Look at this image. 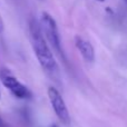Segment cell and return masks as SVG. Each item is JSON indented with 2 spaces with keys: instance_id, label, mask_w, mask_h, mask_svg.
<instances>
[{
  "instance_id": "10",
  "label": "cell",
  "mask_w": 127,
  "mask_h": 127,
  "mask_svg": "<svg viewBox=\"0 0 127 127\" xmlns=\"http://www.w3.org/2000/svg\"><path fill=\"white\" fill-rule=\"evenodd\" d=\"M125 1H126V2H127V0H125Z\"/></svg>"
},
{
  "instance_id": "7",
  "label": "cell",
  "mask_w": 127,
  "mask_h": 127,
  "mask_svg": "<svg viewBox=\"0 0 127 127\" xmlns=\"http://www.w3.org/2000/svg\"><path fill=\"white\" fill-rule=\"evenodd\" d=\"M0 127H8L7 126V124L4 123V121L1 118V116H0Z\"/></svg>"
},
{
  "instance_id": "9",
  "label": "cell",
  "mask_w": 127,
  "mask_h": 127,
  "mask_svg": "<svg viewBox=\"0 0 127 127\" xmlns=\"http://www.w3.org/2000/svg\"><path fill=\"white\" fill-rule=\"evenodd\" d=\"M51 127H57V126H56V125H54V126H51Z\"/></svg>"
},
{
  "instance_id": "2",
  "label": "cell",
  "mask_w": 127,
  "mask_h": 127,
  "mask_svg": "<svg viewBox=\"0 0 127 127\" xmlns=\"http://www.w3.org/2000/svg\"><path fill=\"white\" fill-rule=\"evenodd\" d=\"M39 24H40L42 33H44L47 42H48L51 46V48L55 50V53L58 55V57L65 62L66 60L65 51H64L63 45H62V39H60L59 31H58V27H57V24H56L55 19L51 17V15H49L48 12L44 11V12L41 13Z\"/></svg>"
},
{
  "instance_id": "1",
  "label": "cell",
  "mask_w": 127,
  "mask_h": 127,
  "mask_svg": "<svg viewBox=\"0 0 127 127\" xmlns=\"http://www.w3.org/2000/svg\"><path fill=\"white\" fill-rule=\"evenodd\" d=\"M29 33H30L31 46L38 63L49 77H51L53 79H58L59 78L58 64L42 33L39 21L35 18H31L29 20Z\"/></svg>"
},
{
  "instance_id": "11",
  "label": "cell",
  "mask_w": 127,
  "mask_h": 127,
  "mask_svg": "<svg viewBox=\"0 0 127 127\" xmlns=\"http://www.w3.org/2000/svg\"><path fill=\"white\" fill-rule=\"evenodd\" d=\"M0 97H1V95H0Z\"/></svg>"
},
{
  "instance_id": "3",
  "label": "cell",
  "mask_w": 127,
  "mask_h": 127,
  "mask_svg": "<svg viewBox=\"0 0 127 127\" xmlns=\"http://www.w3.org/2000/svg\"><path fill=\"white\" fill-rule=\"evenodd\" d=\"M0 77H1L2 84L4 87H7L16 97L20 99H29L31 98V92L24 85L21 84L11 72L7 69H2L0 72Z\"/></svg>"
},
{
  "instance_id": "4",
  "label": "cell",
  "mask_w": 127,
  "mask_h": 127,
  "mask_svg": "<svg viewBox=\"0 0 127 127\" xmlns=\"http://www.w3.org/2000/svg\"><path fill=\"white\" fill-rule=\"evenodd\" d=\"M48 97L50 104L54 108L55 114L58 116V118L63 122L64 124H69L70 123V115L68 112V108L65 104L62 94L56 89L55 87H49L48 88Z\"/></svg>"
},
{
  "instance_id": "5",
  "label": "cell",
  "mask_w": 127,
  "mask_h": 127,
  "mask_svg": "<svg viewBox=\"0 0 127 127\" xmlns=\"http://www.w3.org/2000/svg\"><path fill=\"white\" fill-rule=\"evenodd\" d=\"M75 45H76L78 51L80 53L81 57L87 63H94L95 62V49L93 45L88 40L81 38L80 36L75 37Z\"/></svg>"
},
{
  "instance_id": "6",
  "label": "cell",
  "mask_w": 127,
  "mask_h": 127,
  "mask_svg": "<svg viewBox=\"0 0 127 127\" xmlns=\"http://www.w3.org/2000/svg\"><path fill=\"white\" fill-rule=\"evenodd\" d=\"M3 29H4V24H3V20H2V18H1V15H0V33L3 31Z\"/></svg>"
},
{
  "instance_id": "8",
  "label": "cell",
  "mask_w": 127,
  "mask_h": 127,
  "mask_svg": "<svg viewBox=\"0 0 127 127\" xmlns=\"http://www.w3.org/2000/svg\"><path fill=\"white\" fill-rule=\"evenodd\" d=\"M97 1H99V2H104L105 0H97Z\"/></svg>"
}]
</instances>
